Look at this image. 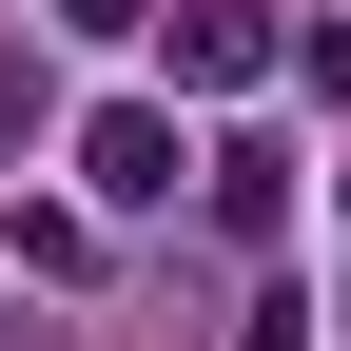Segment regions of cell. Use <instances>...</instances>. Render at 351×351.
Here are the masks:
<instances>
[{
    "instance_id": "obj_1",
    "label": "cell",
    "mask_w": 351,
    "mask_h": 351,
    "mask_svg": "<svg viewBox=\"0 0 351 351\" xmlns=\"http://www.w3.org/2000/svg\"><path fill=\"white\" fill-rule=\"evenodd\" d=\"M176 176H195V137H176L156 98H98L78 117V195L98 215H176Z\"/></svg>"
},
{
    "instance_id": "obj_2",
    "label": "cell",
    "mask_w": 351,
    "mask_h": 351,
    "mask_svg": "<svg viewBox=\"0 0 351 351\" xmlns=\"http://www.w3.org/2000/svg\"><path fill=\"white\" fill-rule=\"evenodd\" d=\"M176 78H195V98H254V78H274V20H254V0H176V39H156Z\"/></svg>"
},
{
    "instance_id": "obj_3",
    "label": "cell",
    "mask_w": 351,
    "mask_h": 351,
    "mask_svg": "<svg viewBox=\"0 0 351 351\" xmlns=\"http://www.w3.org/2000/svg\"><path fill=\"white\" fill-rule=\"evenodd\" d=\"M215 215H234V234H274V215H293V176H274V137H234V156H215Z\"/></svg>"
},
{
    "instance_id": "obj_4",
    "label": "cell",
    "mask_w": 351,
    "mask_h": 351,
    "mask_svg": "<svg viewBox=\"0 0 351 351\" xmlns=\"http://www.w3.org/2000/svg\"><path fill=\"white\" fill-rule=\"evenodd\" d=\"M20 137H39V78H20V59H0V156H20Z\"/></svg>"
},
{
    "instance_id": "obj_5",
    "label": "cell",
    "mask_w": 351,
    "mask_h": 351,
    "mask_svg": "<svg viewBox=\"0 0 351 351\" xmlns=\"http://www.w3.org/2000/svg\"><path fill=\"white\" fill-rule=\"evenodd\" d=\"M117 20H156V0H78V39H117Z\"/></svg>"
},
{
    "instance_id": "obj_6",
    "label": "cell",
    "mask_w": 351,
    "mask_h": 351,
    "mask_svg": "<svg viewBox=\"0 0 351 351\" xmlns=\"http://www.w3.org/2000/svg\"><path fill=\"white\" fill-rule=\"evenodd\" d=\"M332 215H351V176H332Z\"/></svg>"
}]
</instances>
